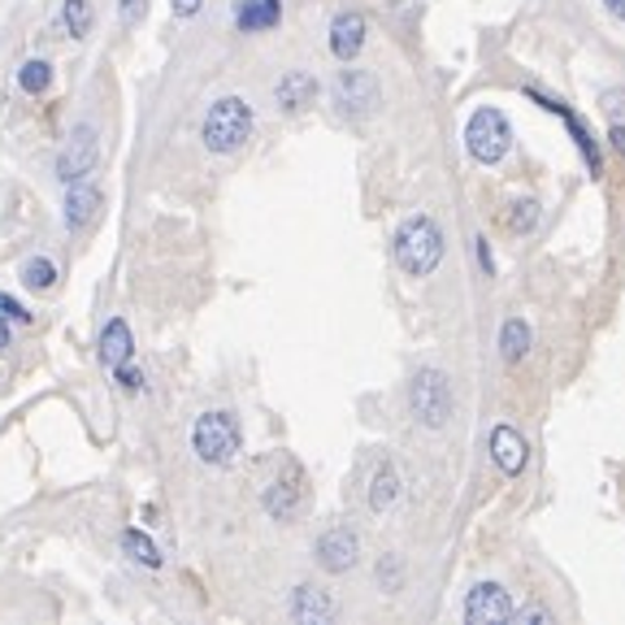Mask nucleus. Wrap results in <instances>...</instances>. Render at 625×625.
<instances>
[{"instance_id": "1", "label": "nucleus", "mask_w": 625, "mask_h": 625, "mask_svg": "<svg viewBox=\"0 0 625 625\" xmlns=\"http://www.w3.org/2000/svg\"><path fill=\"white\" fill-rule=\"evenodd\" d=\"M439 261H443V231L434 226V218H408L395 231V266L413 279H426Z\"/></svg>"}, {"instance_id": "2", "label": "nucleus", "mask_w": 625, "mask_h": 625, "mask_svg": "<svg viewBox=\"0 0 625 625\" xmlns=\"http://www.w3.org/2000/svg\"><path fill=\"white\" fill-rule=\"evenodd\" d=\"M200 135H205V148H209V152H222V157H226V152H240V148L248 144V135H253V109H248L240 96H222V100L209 105Z\"/></svg>"}, {"instance_id": "3", "label": "nucleus", "mask_w": 625, "mask_h": 625, "mask_svg": "<svg viewBox=\"0 0 625 625\" xmlns=\"http://www.w3.org/2000/svg\"><path fill=\"white\" fill-rule=\"evenodd\" d=\"M192 448L205 465H231L240 456V421L231 413H200L192 430Z\"/></svg>"}, {"instance_id": "4", "label": "nucleus", "mask_w": 625, "mask_h": 625, "mask_svg": "<svg viewBox=\"0 0 625 625\" xmlns=\"http://www.w3.org/2000/svg\"><path fill=\"white\" fill-rule=\"evenodd\" d=\"M508 144H513V126H508V118H504L500 109H478V113L469 118V126H465V148H469L474 161L495 166V161H504Z\"/></svg>"}, {"instance_id": "5", "label": "nucleus", "mask_w": 625, "mask_h": 625, "mask_svg": "<svg viewBox=\"0 0 625 625\" xmlns=\"http://www.w3.org/2000/svg\"><path fill=\"white\" fill-rule=\"evenodd\" d=\"M408 404H413V417L421 426H430V430L448 426V417H452V387H448V378L439 369H421L413 378V387H408Z\"/></svg>"}, {"instance_id": "6", "label": "nucleus", "mask_w": 625, "mask_h": 625, "mask_svg": "<svg viewBox=\"0 0 625 625\" xmlns=\"http://www.w3.org/2000/svg\"><path fill=\"white\" fill-rule=\"evenodd\" d=\"M96 161H100V139H96L91 126H78V131L70 135V144L61 148V157H57V174H61V183L70 187V183L87 179V174L96 170Z\"/></svg>"}, {"instance_id": "7", "label": "nucleus", "mask_w": 625, "mask_h": 625, "mask_svg": "<svg viewBox=\"0 0 625 625\" xmlns=\"http://www.w3.org/2000/svg\"><path fill=\"white\" fill-rule=\"evenodd\" d=\"M465 622L469 625H504L513 622V600L500 583H478L465 600Z\"/></svg>"}, {"instance_id": "8", "label": "nucleus", "mask_w": 625, "mask_h": 625, "mask_svg": "<svg viewBox=\"0 0 625 625\" xmlns=\"http://www.w3.org/2000/svg\"><path fill=\"white\" fill-rule=\"evenodd\" d=\"M356 556H360V539H356V530H347V526H334V530H326V535L317 539V565H321L326 574H347V569L356 565Z\"/></svg>"}, {"instance_id": "9", "label": "nucleus", "mask_w": 625, "mask_h": 625, "mask_svg": "<svg viewBox=\"0 0 625 625\" xmlns=\"http://www.w3.org/2000/svg\"><path fill=\"white\" fill-rule=\"evenodd\" d=\"M334 100H339V109L343 113H369L373 105H378V83H373V74H365V70H343L339 74V83H334Z\"/></svg>"}, {"instance_id": "10", "label": "nucleus", "mask_w": 625, "mask_h": 625, "mask_svg": "<svg viewBox=\"0 0 625 625\" xmlns=\"http://www.w3.org/2000/svg\"><path fill=\"white\" fill-rule=\"evenodd\" d=\"M266 508H270V517H279V522H292V517L305 508V474H301L296 465H292L279 482H270Z\"/></svg>"}, {"instance_id": "11", "label": "nucleus", "mask_w": 625, "mask_h": 625, "mask_svg": "<svg viewBox=\"0 0 625 625\" xmlns=\"http://www.w3.org/2000/svg\"><path fill=\"white\" fill-rule=\"evenodd\" d=\"M100 209H105V196H100V187H91V183H70V192H65V226L70 231H87L96 218H100Z\"/></svg>"}, {"instance_id": "12", "label": "nucleus", "mask_w": 625, "mask_h": 625, "mask_svg": "<svg viewBox=\"0 0 625 625\" xmlns=\"http://www.w3.org/2000/svg\"><path fill=\"white\" fill-rule=\"evenodd\" d=\"M526 456H530V448H526V439H522L513 426H495V430H491V461H495L504 474H522V469H526Z\"/></svg>"}, {"instance_id": "13", "label": "nucleus", "mask_w": 625, "mask_h": 625, "mask_svg": "<svg viewBox=\"0 0 625 625\" xmlns=\"http://www.w3.org/2000/svg\"><path fill=\"white\" fill-rule=\"evenodd\" d=\"M360 44H365V17L360 13H339L330 22V52L339 61H352L360 52Z\"/></svg>"}, {"instance_id": "14", "label": "nucleus", "mask_w": 625, "mask_h": 625, "mask_svg": "<svg viewBox=\"0 0 625 625\" xmlns=\"http://www.w3.org/2000/svg\"><path fill=\"white\" fill-rule=\"evenodd\" d=\"M131 356H135L131 326H126L122 317L105 321V330H100V360H105V369H118V365H126Z\"/></svg>"}, {"instance_id": "15", "label": "nucleus", "mask_w": 625, "mask_h": 625, "mask_svg": "<svg viewBox=\"0 0 625 625\" xmlns=\"http://www.w3.org/2000/svg\"><path fill=\"white\" fill-rule=\"evenodd\" d=\"M330 617H334V600H330L326 591H317V587H296V596H292V622L326 625Z\"/></svg>"}, {"instance_id": "16", "label": "nucleus", "mask_w": 625, "mask_h": 625, "mask_svg": "<svg viewBox=\"0 0 625 625\" xmlns=\"http://www.w3.org/2000/svg\"><path fill=\"white\" fill-rule=\"evenodd\" d=\"M283 17V0H240L235 9V26L240 30H270Z\"/></svg>"}, {"instance_id": "17", "label": "nucleus", "mask_w": 625, "mask_h": 625, "mask_svg": "<svg viewBox=\"0 0 625 625\" xmlns=\"http://www.w3.org/2000/svg\"><path fill=\"white\" fill-rule=\"evenodd\" d=\"M279 105L287 109V113H301V109H309L312 96H317V83H312V74L305 70H292V74H283V83H279Z\"/></svg>"}, {"instance_id": "18", "label": "nucleus", "mask_w": 625, "mask_h": 625, "mask_svg": "<svg viewBox=\"0 0 625 625\" xmlns=\"http://www.w3.org/2000/svg\"><path fill=\"white\" fill-rule=\"evenodd\" d=\"M395 500H400V474H395V465H382V469L373 474V487H369V508H373V513H387Z\"/></svg>"}, {"instance_id": "19", "label": "nucleus", "mask_w": 625, "mask_h": 625, "mask_svg": "<svg viewBox=\"0 0 625 625\" xmlns=\"http://www.w3.org/2000/svg\"><path fill=\"white\" fill-rule=\"evenodd\" d=\"M17 279H22V287H26V292H52V283H57V266H52L48 257H30V261H22Z\"/></svg>"}, {"instance_id": "20", "label": "nucleus", "mask_w": 625, "mask_h": 625, "mask_svg": "<svg viewBox=\"0 0 625 625\" xmlns=\"http://www.w3.org/2000/svg\"><path fill=\"white\" fill-rule=\"evenodd\" d=\"M122 552L135 561V565H148V569H161V552H157V543L148 539V535H139V530H122Z\"/></svg>"}, {"instance_id": "21", "label": "nucleus", "mask_w": 625, "mask_h": 625, "mask_svg": "<svg viewBox=\"0 0 625 625\" xmlns=\"http://www.w3.org/2000/svg\"><path fill=\"white\" fill-rule=\"evenodd\" d=\"M500 347H504V360H522L530 352V326L522 317H508L500 330Z\"/></svg>"}, {"instance_id": "22", "label": "nucleus", "mask_w": 625, "mask_h": 625, "mask_svg": "<svg viewBox=\"0 0 625 625\" xmlns=\"http://www.w3.org/2000/svg\"><path fill=\"white\" fill-rule=\"evenodd\" d=\"M61 22H65V30H70L74 39H83V35L91 30V22H96V13H91V0H65V9H61Z\"/></svg>"}, {"instance_id": "23", "label": "nucleus", "mask_w": 625, "mask_h": 625, "mask_svg": "<svg viewBox=\"0 0 625 625\" xmlns=\"http://www.w3.org/2000/svg\"><path fill=\"white\" fill-rule=\"evenodd\" d=\"M48 83H52V65H48V61H26V65L17 70V87L30 91V96L48 91Z\"/></svg>"}, {"instance_id": "24", "label": "nucleus", "mask_w": 625, "mask_h": 625, "mask_svg": "<svg viewBox=\"0 0 625 625\" xmlns=\"http://www.w3.org/2000/svg\"><path fill=\"white\" fill-rule=\"evenodd\" d=\"M535 222H539V205L535 200H517L513 213H508V226L522 235V231H535Z\"/></svg>"}, {"instance_id": "25", "label": "nucleus", "mask_w": 625, "mask_h": 625, "mask_svg": "<svg viewBox=\"0 0 625 625\" xmlns=\"http://www.w3.org/2000/svg\"><path fill=\"white\" fill-rule=\"evenodd\" d=\"M113 373H118V382H122L126 391H139V387H144V373H139V369H135L131 360H126V365H118Z\"/></svg>"}, {"instance_id": "26", "label": "nucleus", "mask_w": 625, "mask_h": 625, "mask_svg": "<svg viewBox=\"0 0 625 625\" xmlns=\"http://www.w3.org/2000/svg\"><path fill=\"white\" fill-rule=\"evenodd\" d=\"M144 9H148V0H118V13H122L126 26H135L144 17Z\"/></svg>"}, {"instance_id": "27", "label": "nucleus", "mask_w": 625, "mask_h": 625, "mask_svg": "<svg viewBox=\"0 0 625 625\" xmlns=\"http://www.w3.org/2000/svg\"><path fill=\"white\" fill-rule=\"evenodd\" d=\"M0 317H13V321H30V312L22 309L13 296H0Z\"/></svg>"}, {"instance_id": "28", "label": "nucleus", "mask_w": 625, "mask_h": 625, "mask_svg": "<svg viewBox=\"0 0 625 625\" xmlns=\"http://www.w3.org/2000/svg\"><path fill=\"white\" fill-rule=\"evenodd\" d=\"M513 622H543V625H552L556 617H552L548 609H522V613H513Z\"/></svg>"}, {"instance_id": "29", "label": "nucleus", "mask_w": 625, "mask_h": 625, "mask_svg": "<svg viewBox=\"0 0 625 625\" xmlns=\"http://www.w3.org/2000/svg\"><path fill=\"white\" fill-rule=\"evenodd\" d=\"M378 583H391V587L400 583V569H395V561H382V565H378Z\"/></svg>"}, {"instance_id": "30", "label": "nucleus", "mask_w": 625, "mask_h": 625, "mask_svg": "<svg viewBox=\"0 0 625 625\" xmlns=\"http://www.w3.org/2000/svg\"><path fill=\"white\" fill-rule=\"evenodd\" d=\"M200 4H205V0H174V13H179V17H196Z\"/></svg>"}, {"instance_id": "31", "label": "nucleus", "mask_w": 625, "mask_h": 625, "mask_svg": "<svg viewBox=\"0 0 625 625\" xmlns=\"http://www.w3.org/2000/svg\"><path fill=\"white\" fill-rule=\"evenodd\" d=\"M613 148L625 157V126H613Z\"/></svg>"}, {"instance_id": "32", "label": "nucleus", "mask_w": 625, "mask_h": 625, "mask_svg": "<svg viewBox=\"0 0 625 625\" xmlns=\"http://www.w3.org/2000/svg\"><path fill=\"white\" fill-rule=\"evenodd\" d=\"M604 4H609V13H613V17H622L625 22V0H604Z\"/></svg>"}, {"instance_id": "33", "label": "nucleus", "mask_w": 625, "mask_h": 625, "mask_svg": "<svg viewBox=\"0 0 625 625\" xmlns=\"http://www.w3.org/2000/svg\"><path fill=\"white\" fill-rule=\"evenodd\" d=\"M0 352H9V321L0 317Z\"/></svg>"}]
</instances>
